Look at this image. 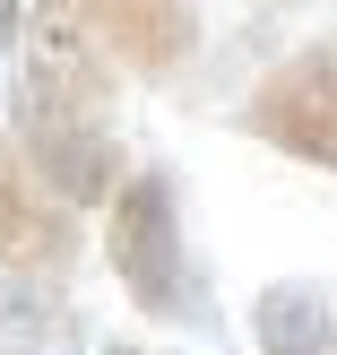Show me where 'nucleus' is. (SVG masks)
<instances>
[{
  "label": "nucleus",
  "instance_id": "obj_1",
  "mask_svg": "<svg viewBox=\"0 0 337 355\" xmlns=\"http://www.w3.org/2000/svg\"><path fill=\"white\" fill-rule=\"evenodd\" d=\"M104 252H113V277L130 286L138 312L156 321H190L199 304V277H190V243H182V208H173L165 173H130L113 200V225H104Z\"/></svg>",
  "mask_w": 337,
  "mask_h": 355
},
{
  "label": "nucleus",
  "instance_id": "obj_2",
  "mask_svg": "<svg viewBox=\"0 0 337 355\" xmlns=\"http://www.w3.org/2000/svg\"><path fill=\"white\" fill-rule=\"evenodd\" d=\"M17 148L52 173V191H61L69 208L121 200V148H113V130H104L95 104H69V96H35V87H17Z\"/></svg>",
  "mask_w": 337,
  "mask_h": 355
},
{
  "label": "nucleus",
  "instance_id": "obj_3",
  "mask_svg": "<svg viewBox=\"0 0 337 355\" xmlns=\"http://www.w3.org/2000/svg\"><path fill=\"white\" fill-rule=\"evenodd\" d=\"M242 130L337 173V44H311L294 61H277L242 104Z\"/></svg>",
  "mask_w": 337,
  "mask_h": 355
},
{
  "label": "nucleus",
  "instance_id": "obj_4",
  "mask_svg": "<svg viewBox=\"0 0 337 355\" xmlns=\"http://www.w3.org/2000/svg\"><path fill=\"white\" fill-rule=\"evenodd\" d=\"M78 260V225L52 173L26 148H0V269L9 277H61Z\"/></svg>",
  "mask_w": 337,
  "mask_h": 355
},
{
  "label": "nucleus",
  "instance_id": "obj_5",
  "mask_svg": "<svg viewBox=\"0 0 337 355\" xmlns=\"http://www.w3.org/2000/svg\"><path fill=\"white\" fill-rule=\"evenodd\" d=\"M35 96H69V104H113V44L95 35L86 0H35L26 17V78Z\"/></svg>",
  "mask_w": 337,
  "mask_h": 355
},
{
  "label": "nucleus",
  "instance_id": "obj_6",
  "mask_svg": "<svg viewBox=\"0 0 337 355\" xmlns=\"http://www.w3.org/2000/svg\"><path fill=\"white\" fill-rule=\"evenodd\" d=\"M95 35L113 44V61H130L138 78H165L173 61L190 52V0H86Z\"/></svg>",
  "mask_w": 337,
  "mask_h": 355
},
{
  "label": "nucleus",
  "instance_id": "obj_7",
  "mask_svg": "<svg viewBox=\"0 0 337 355\" xmlns=\"http://www.w3.org/2000/svg\"><path fill=\"white\" fill-rule=\"evenodd\" d=\"M251 338H259V355H337V312H329V295H320V286L286 277V286L259 295Z\"/></svg>",
  "mask_w": 337,
  "mask_h": 355
},
{
  "label": "nucleus",
  "instance_id": "obj_8",
  "mask_svg": "<svg viewBox=\"0 0 337 355\" xmlns=\"http://www.w3.org/2000/svg\"><path fill=\"white\" fill-rule=\"evenodd\" d=\"M9 9H17V0H0V35H9Z\"/></svg>",
  "mask_w": 337,
  "mask_h": 355
},
{
  "label": "nucleus",
  "instance_id": "obj_9",
  "mask_svg": "<svg viewBox=\"0 0 337 355\" xmlns=\"http://www.w3.org/2000/svg\"><path fill=\"white\" fill-rule=\"evenodd\" d=\"M104 355H130V347H104Z\"/></svg>",
  "mask_w": 337,
  "mask_h": 355
}]
</instances>
